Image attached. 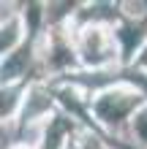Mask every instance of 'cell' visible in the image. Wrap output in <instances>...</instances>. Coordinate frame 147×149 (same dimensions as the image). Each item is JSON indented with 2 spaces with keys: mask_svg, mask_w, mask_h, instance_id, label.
Segmentation results:
<instances>
[{
  "mask_svg": "<svg viewBox=\"0 0 147 149\" xmlns=\"http://www.w3.org/2000/svg\"><path fill=\"white\" fill-rule=\"evenodd\" d=\"M74 54H79L84 65L101 68L112 60V38L106 30H101L98 24H84L76 36V49Z\"/></svg>",
  "mask_w": 147,
  "mask_h": 149,
  "instance_id": "obj_1",
  "label": "cell"
},
{
  "mask_svg": "<svg viewBox=\"0 0 147 149\" xmlns=\"http://www.w3.org/2000/svg\"><path fill=\"white\" fill-rule=\"evenodd\" d=\"M139 100H142V95H134V92L103 90L101 95H96V100L90 103V111L96 114L101 122H106V125H117V122H123L128 114L139 106Z\"/></svg>",
  "mask_w": 147,
  "mask_h": 149,
  "instance_id": "obj_2",
  "label": "cell"
},
{
  "mask_svg": "<svg viewBox=\"0 0 147 149\" xmlns=\"http://www.w3.org/2000/svg\"><path fill=\"white\" fill-rule=\"evenodd\" d=\"M33 63H36V43L30 38L19 41L3 60H0V87H11L16 81H22V79L30 73Z\"/></svg>",
  "mask_w": 147,
  "mask_h": 149,
  "instance_id": "obj_3",
  "label": "cell"
},
{
  "mask_svg": "<svg viewBox=\"0 0 147 149\" xmlns=\"http://www.w3.org/2000/svg\"><path fill=\"white\" fill-rule=\"evenodd\" d=\"M19 41H22V24H19L16 16L8 19V22H0V60H3Z\"/></svg>",
  "mask_w": 147,
  "mask_h": 149,
  "instance_id": "obj_4",
  "label": "cell"
},
{
  "mask_svg": "<svg viewBox=\"0 0 147 149\" xmlns=\"http://www.w3.org/2000/svg\"><path fill=\"white\" fill-rule=\"evenodd\" d=\"M115 38L123 43V57L128 60V57H131V52H134V46L144 38V22H139V24H136V22L123 24V27L115 33Z\"/></svg>",
  "mask_w": 147,
  "mask_h": 149,
  "instance_id": "obj_5",
  "label": "cell"
},
{
  "mask_svg": "<svg viewBox=\"0 0 147 149\" xmlns=\"http://www.w3.org/2000/svg\"><path fill=\"white\" fill-rule=\"evenodd\" d=\"M22 106V87H0V119L14 117V111Z\"/></svg>",
  "mask_w": 147,
  "mask_h": 149,
  "instance_id": "obj_6",
  "label": "cell"
},
{
  "mask_svg": "<svg viewBox=\"0 0 147 149\" xmlns=\"http://www.w3.org/2000/svg\"><path fill=\"white\" fill-rule=\"evenodd\" d=\"M134 130L139 133V138H142V141H147V111L136 114V119H134Z\"/></svg>",
  "mask_w": 147,
  "mask_h": 149,
  "instance_id": "obj_7",
  "label": "cell"
},
{
  "mask_svg": "<svg viewBox=\"0 0 147 149\" xmlns=\"http://www.w3.org/2000/svg\"><path fill=\"white\" fill-rule=\"evenodd\" d=\"M11 149H30L27 144H19V146H11Z\"/></svg>",
  "mask_w": 147,
  "mask_h": 149,
  "instance_id": "obj_8",
  "label": "cell"
},
{
  "mask_svg": "<svg viewBox=\"0 0 147 149\" xmlns=\"http://www.w3.org/2000/svg\"><path fill=\"white\" fill-rule=\"evenodd\" d=\"M142 65H147V52H144V57H142Z\"/></svg>",
  "mask_w": 147,
  "mask_h": 149,
  "instance_id": "obj_9",
  "label": "cell"
}]
</instances>
